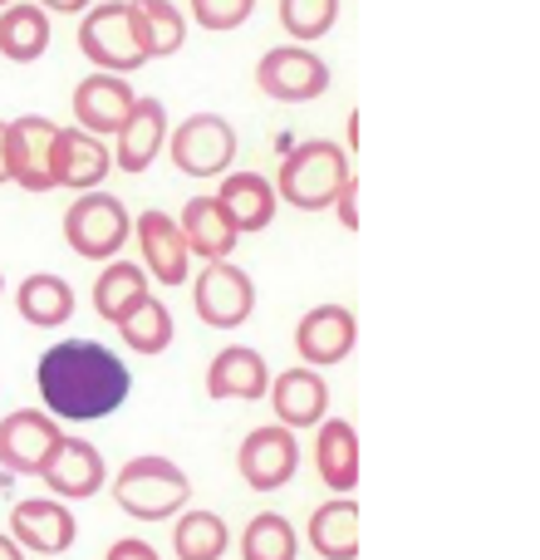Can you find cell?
I'll use <instances>...</instances> for the list:
<instances>
[{
  "label": "cell",
  "mask_w": 540,
  "mask_h": 560,
  "mask_svg": "<svg viewBox=\"0 0 540 560\" xmlns=\"http://www.w3.org/2000/svg\"><path fill=\"white\" fill-rule=\"evenodd\" d=\"M35 384L49 418L94 423V418L118 413V404L133 394V369L98 339H59L55 349L39 354Z\"/></svg>",
  "instance_id": "1"
},
{
  "label": "cell",
  "mask_w": 540,
  "mask_h": 560,
  "mask_svg": "<svg viewBox=\"0 0 540 560\" xmlns=\"http://www.w3.org/2000/svg\"><path fill=\"white\" fill-rule=\"evenodd\" d=\"M354 177L349 167V148L329 143V138H309V143L285 148L280 158V173H275V197L290 202L295 212H329L339 197V187Z\"/></svg>",
  "instance_id": "2"
},
{
  "label": "cell",
  "mask_w": 540,
  "mask_h": 560,
  "mask_svg": "<svg viewBox=\"0 0 540 560\" xmlns=\"http://www.w3.org/2000/svg\"><path fill=\"white\" fill-rule=\"evenodd\" d=\"M114 502L118 512H128L133 522H167V516L187 512L192 502V482L173 457H133V463L118 467L114 477Z\"/></svg>",
  "instance_id": "3"
},
{
  "label": "cell",
  "mask_w": 540,
  "mask_h": 560,
  "mask_svg": "<svg viewBox=\"0 0 540 560\" xmlns=\"http://www.w3.org/2000/svg\"><path fill=\"white\" fill-rule=\"evenodd\" d=\"M79 49L104 74H133V69H143L153 59L133 0H104V5L84 10V20H79Z\"/></svg>",
  "instance_id": "4"
},
{
  "label": "cell",
  "mask_w": 540,
  "mask_h": 560,
  "mask_svg": "<svg viewBox=\"0 0 540 560\" xmlns=\"http://www.w3.org/2000/svg\"><path fill=\"white\" fill-rule=\"evenodd\" d=\"M133 236V217L118 202L114 192L94 187V192H79L74 207L64 212V242L74 256L84 261H118V252Z\"/></svg>",
  "instance_id": "5"
},
{
  "label": "cell",
  "mask_w": 540,
  "mask_h": 560,
  "mask_svg": "<svg viewBox=\"0 0 540 560\" xmlns=\"http://www.w3.org/2000/svg\"><path fill=\"white\" fill-rule=\"evenodd\" d=\"M173 167L187 177H222L236 163V128L222 114H192L167 138Z\"/></svg>",
  "instance_id": "6"
},
{
  "label": "cell",
  "mask_w": 540,
  "mask_h": 560,
  "mask_svg": "<svg viewBox=\"0 0 540 560\" xmlns=\"http://www.w3.org/2000/svg\"><path fill=\"white\" fill-rule=\"evenodd\" d=\"M192 305H197L202 325L236 329V325H246L256 310V280L236 261H207L192 280Z\"/></svg>",
  "instance_id": "7"
},
{
  "label": "cell",
  "mask_w": 540,
  "mask_h": 560,
  "mask_svg": "<svg viewBox=\"0 0 540 560\" xmlns=\"http://www.w3.org/2000/svg\"><path fill=\"white\" fill-rule=\"evenodd\" d=\"M256 89L275 104H309L329 89V65L305 45L266 49L261 65H256Z\"/></svg>",
  "instance_id": "8"
},
{
  "label": "cell",
  "mask_w": 540,
  "mask_h": 560,
  "mask_svg": "<svg viewBox=\"0 0 540 560\" xmlns=\"http://www.w3.org/2000/svg\"><path fill=\"white\" fill-rule=\"evenodd\" d=\"M236 472H242V482L251 492H275L300 472V438L280 423L251 428L246 443L236 447Z\"/></svg>",
  "instance_id": "9"
},
{
  "label": "cell",
  "mask_w": 540,
  "mask_h": 560,
  "mask_svg": "<svg viewBox=\"0 0 540 560\" xmlns=\"http://www.w3.org/2000/svg\"><path fill=\"white\" fill-rule=\"evenodd\" d=\"M114 173V148L98 133L84 128H55L49 143V183L69 187V192H94L104 177Z\"/></svg>",
  "instance_id": "10"
},
{
  "label": "cell",
  "mask_w": 540,
  "mask_h": 560,
  "mask_svg": "<svg viewBox=\"0 0 540 560\" xmlns=\"http://www.w3.org/2000/svg\"><path fill=\"white\" fill-rule=\"evenodd\" d=\"M59 428L45 408H15L10 418H0V467L15 477H39L45 463L59 447Z\"/></svg>",
  "instance_id": "11"
},
{
  "label": "cell",
  "mask_w": 540,
  "mask_h": 560,
  "mask_svg": "<svg viewBox=\"0 0 540 560\" xmlns=\"http://www.w3.org/2000/svg\"><path fill=\"white\" fill-rule=\"evenodd\" d=\"M359 345V325L349 305H315L300 315L295 325V354L305 359L309 369H334L354 354Z\"/></svg>",
  "instance_id": "12"
},
{
  "label": "cell",
  "mask_w": 540,
  "mask_h": 560,
  "mask_svg": "<svg viewBox=\"0 0 540 560\" xmlns=\"http://www.w3.org/2000/svg\"><path fill=\"white\" fill-rule=\"evenodd\" d=\"M133 236H138V252H143V271L157 285H183L192 276V252H187L183 226H177L173 212H157V207L138 212Z\"/></svg>",
  "instance_id": "13"
},
{
  "label": "cell",
  "mask_w": 540,
  "mask_h": 560,
  "mask_svg": "<svg viewBox=\"0 0 540 560\" xmlns=\"http://www.w3.org/2000/svg\"><path fill=\"white\" fill-rule=\"evenodd\" d=\"M39 482H45L59 502H89V497H98L108 487V463L84 438H59V447L45 463Z\"/></svg>",
  "instance_id": "14"
},
{
  "label": "cell",
  "mask_w": 540,
  "mask_h": 560,
  "mask_svg": "<svg viewBox=\"0 0 540 560\" xmlns=\"http://www.w3.org/2000/svg\"><path fill=\"white\" fill-rule=\"evenodd\" d=\"M10 536L20 541V551L64 556L79 536V522L59 497H30V502H15V512H10Z\"/></svg>",
  "instance_id": "15"
},
{
  "label": "cell",
  "mask_w": 540,
  "mask_h": 560,
  "mask_svg": "<svg viewBox=\"0 0 540 560\" xmlns=\"http://www.w3.org/2000/svg\"><path fill=\"white\" fill-rule=\"evenodd\" d=\"M49 143H55V124L39 114H25L5 124V173L25 192H49Z\"/></svg>",
  "instance_id": "16"
},
{
  "label": "cell",
  "mask_w": 540,
  "mask_h": 560,
  "mask_svg": "<svg viewBox=\"0 0 540 560\" xmlns=\"http://www.w3.org/2000/svg\"><path fill=\"white\" fill-rule=\"evenodd\" d=\"M266 398H270V408H275V423L290 428V433L315 428L319 418H329V384H325V374L309 364H295V369H285V374H275Z\"/></svg>",
  "instance_id": "17"
},
{
  "label": "cell",
  "mask_w": 540,
  "mask_h": 560,
  "mask_svg": "<svg viewBox=\"0 0 540 560\" xmlns=\"http://www.w3.org/2000/svg\"><path fill=\"white\" fill-rule=\"evenodd\" d=\"M118 143H114V167L128 177L148 173L153 167V158L167 148V108L163 98H133V114L124 118V128H118Z\"/></svg>",
  "instance_id": "18"
},
{
  "label": "cell",
  "mask_w": 540,
  "mask_h": 560,
  "mask_svg": "<svg viewBox=\"0 0 540 560\" xmlns=\"http://www.w3.org/2000/svg\"><path fill=\"white\" fill-rule=\"evenodd\" d=\"M133 84H128L124 74H89V79H79V89H74V118H79V128L84 133H118L124 128V118L133 114Z\"/></svg>",
  "instance_id": "19"
},
{
  "label": "cell",
  "mask_w": 540,
  "mask_h": 560,
  "mask_svg": "<svg viewBox=\"0 0 540 560\" xmlns=\"http://www.w3.org/2000/svg\"><path fill=\"white\" fill-rule=\"evenodd\" d=\"M266 388H270L266 354L251 345H226L222 354L212 359V369H207V394H212L216 404H232V398L256 404V398H266Z\"/></svg>",
  "instance_id": "20"
},
{
  "label": "cell",
  "mask_w": 540,
  "mask_h": 560,
  "mask_svg": "<svg viewBox=\"0 0 540 560\" xmlns=\"http://www.w3.org/2000/svg\"><path fill=\"white\" fill-rule=\"evenodd\" d=\"M177 226H183L187 252L202 256V261H232L236 242H242V232L232 226V217L216 202V192L192 197V202L183 207V217H177Z\"/></svg>",
  "instance_id": "21"
},
{
  "label": "cell",
  "mask_w": 540,
  "mask_h": 560,
  "mask_svg": "<svg viewBox=\"0 0 540 560\" xmlns=\"http://www.w3.org/2000/svg\"><path fill=\"white\" fill-rule=\"evenodd\" d=\"M315 472L339 497L359 487V433L349 418H319L315 423Z\"/></svg>",
  "instance_id": "22"
},
{
  "label": "cell",
  "mask_w": 540,
  "mask_h": 560,
  "mask_svg": "<svg viewBox=\"0 0 540 560\" xmlns=\"http://www.w3.org/2000/svg\"><path fill=\"white\" fill-rule=\"evenodd\" d=\"M216 202L226 207V217H232L236 232H266L270 222H275V187H270V177L261 173H222V187H216Z\"/></svg>",
  "instance_id": "23"
},
{
  "label": "cell",
  "mask_w": 540,
  "mask_h": 560,
  "mask_svg": "<svg viewBox=\"0 0 540 560\" xmlns=\"http://www.w3.org/2000/svg\"><path fill=\"white\" fill-rule=\"evenodd\" d=\"M74 285H69L64 276H55V271H35V276H25L15 285V310H20V319L25 325H35V329H55V325H69V315H74Z\"/></svg>",
  "instance_id": "24"
},
{
  "label": "cell",
  "mask_w": 540,
  "mask_h": 560,
  "mask_svg": "<svg viewBox=\"0 0 540 560\" xmlns=\"http://www.w3.org/2000/svg\"><path fill=\"white\" fill-rule=\"evenodd\" d=\"M45 49H49V10L25 5V0L0 5V55L10 65H35Z\"/></svg>",
  "instance_id": "25"
},
{
  "label": "cell",
  "mask_w": 540,
  "mask_h": 560,
  "mask_svg": "<svg viewBox=\"0 0 540 560\" xmlns=\"http://www.w3.org/2000/svg\"><path fill=\"white\" fill-rule=\"evenodd\" d=\"M148 295H153V285H148V271L138 261H104V271L94 280V310L108 325H118V319L143 305Z\"/></svg>",
  "instance_id": "26"
},
{
  "label": "cell",
  "mask_w": 540,
  "mask_h": 560,
  "mask_svg": "<svg viewBox=\"0 0 540 560\" xmlns=\"http://www.w3.org/2000/svg\"><path fill=\"white\" fill-rule=\"evenodd\" d=\"M309 546L325 560H354L359 556V506L354 497H334L309 516Z\"/></svg>",
  "instance_id": "27"
},
{
  "label": "cell",
  "mask_w": 540,
  "mask_h": 560,
  "mask_svg": "<svg viewBox=\"0 0 540 560\" xmlns=\"http://www.w3.org/2000/svg\"><path fill=\"white\" fill-rule=\"evenodd\" d=\"M232 546V532L216 512H177L173 526V551L177 560H222Z\"/></svg>",
  "instance_id": "28"
},
{
  "label": "cell",
  "mask_w": 540,
  "mask_h": 560,
  "mask_svg": "<svg viewBox=\"0 0 540 560\" xmlns=\"http://www.w3.org/2000/svg\"><path fill=\"white\" fill-rule=\"evenodd\" d=\"M118 335H124V345L133 349V354H163L167 345H173L177 335V319L173 310L163 305L157 295H148L138 310H128L124 319H118Z\"/></svg>",
  "instance_id": "29"
},
{
  "label": "cell",
  "mask_w": 540,
  "mask_h": 560,
  "mask_svg": "<svg viewBox=\"0 0 540 560\" xmlns=\"http://www.w3.org/2000/svg\"><path fill=\"white\" fill-rule=\"evenodd\" d=\"M300 536L280 512L251 516V526L242 532V560H295Z\"/></svg>",
  "instance_id": "30"
},
{
  "label": "cell",
  "mask_w": 540,
  "mask_h": 560,
  "mask_svg": "<svg viewBox=\"0 0 540 560\" xmlns=\"http://www.w3.org/2000/svg\"><path fill=\"white\" fill-rule=\"evenodd\" d=\"M138 20H143V35H148V55L167 59L187 45V15L173 5V0H133Z\"/></svg>",
  "instance_id": "31"
},
{
  "label": "cell",
  "mask_w": 540,
  "mask_h": 560,
  "mask_svg": "<svg viewBox=\"0 0 540 560\" xmlns=\"http://www.w3.org/2000/svg\"><path fill=\"white\" fill-rule=\"evenodd\" d=\"M339 20V0H280V25L290 30V39L315 45L334 30Z\"/></svg>",
  "instance_id": "32"
},
{
  "label": "cell",
  "mask_w": 540,
  "mask_h": 560,
  "mask_svg": "<svg viewBox=\"0 0 540 560\" xmlns=\"http://www.w3.org/2000/svg\"><path fill=\"white\" fill-rule=\"evenodd\" d=\"M256 10V0H192V20L202 30H236L246 25Z\"/></svg>",
  "instance_id": "33"
},
{
  "label": "cell",
  "mask_w": 540,
  "mask_h": 560,
  "mask_svg": "<svg viewBox=\"0 0 540 560\" xmlns=\"http://www.w3.org/2000/svg\"><path fill=\"white\" fill-rule=\"evenodd\" d=\"M334 212H339V222L349 226V232H359V183L349 177L344 187H339V197H334Z\"/></svg>",
  "instance_id": "34"
},
{
  "label": "cell",
  "mask_w": 540,
  "mask_h": 560,
  "mask_svg": "<svg viewBox=\"0 0 540 560\" xmlns=\"http://www.w3.org/2000/svg\"><path fill=\"white\" fill-rule=\"evenodd\" d=\"M104 560H157V551H153L148 541H138V536H124V541L108 546Z\"/></svg>",
  "instance_id": "35"
},
{
  "label": "cell",
  "mask_w": 540,
  "mask_h": 560,
  "mask_svg": "<svg viewBox=\"0 0 540 560\" xmlns=\"http://www.w3.org/2000/svg\"><path fill=\"white\" fill-rule=\"evenodd\" d=\"M39 10H55V15H79V10H89L94 0H35Z\"/></svg>",
  "instance_id": "36"
},
{
  "label": "cell",
  "mask_w": 540,
  "mask_h": 560,
  "mask_svg": "<svg viewBox=\"0 0 540 560\" xmlns=\"http://www.w3.org/2000/svg\"><path fill=\"white\" fill-rule=\"evenodd\" d=\"M0 560H25V551H20V541L10 532H0Z\"/></svg>",
  "instance_id": "37"
},
{
  "label": "cell",
  "mask_w": 540,
  "mask_h": 560,
  "mask_svg": "<svg viewBox=\"0 0 540 560\" xmlns=\"http://www.w3.org/2000/svg\"><path fill=\"white\" fill-rule=\"evenodd\" d=\"M10 183V173H5V118H0V187Z\"/></svg>",
  "instance_id": "38"
},
{
  "label": "cell",
  "mask_w": 540,
  "mask_h": 560,
  "mask_svg": "<svg viewBox=\"0 0 540 560\" xmlns=\"http://www.w3.org/2000/svg\"><path fill=\"white\" fill-rule=\"evenodd\" d=\"M0 295H5V276H0Z\"/></svg>",
  "instance_id": "39"
},
{
  "label": "cell",
  "mask_w": 540,
  "mask_h": 560,
  "mask_svg": "<svg viewBox=\"0 0 540 560\" xmlns=\"http://www.w3.org/2000/svg\"><path fill=\"white\" fill-rule=\"evenodd\" d=\"M0 5H10V0H0Z\"/></svg>",
  "instance_id": "40"
}]
</instances>
